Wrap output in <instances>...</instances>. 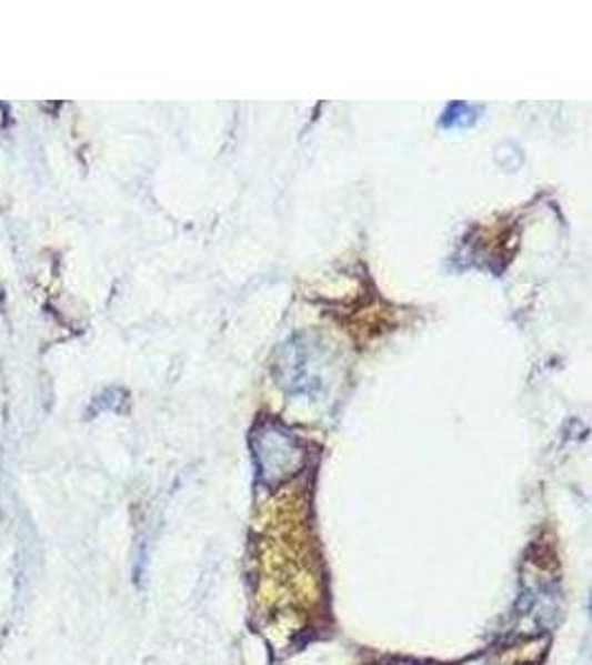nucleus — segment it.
<instances>
[{
  "instance_id": "1",
  "label": "nucleus",
  "mask_w": 592,
  "mask_h": 665,
  "mask_svg": "<svg viewBox=\"0 0 592 665\" xmlns=\"http://www.w3.org/2000/svg\"><path fill=\"white\" fill-rule=\"evenodd\" d=\"M255 460L260 468L262 482L275 486L289 477H293L307 460L304 449L291 437L287 431H282L275 424L258 429L253 437Z\"/></svg>"
},
{
  "instance_id": "2",
  "label": "nucleus",
  "mask_w": 592,
  "mask_h": 665,
  "mask_svg": "<svg viewBox=\"0 0 592 665\" xmlns=\"http://www.w3.org/2000/svg\"><path fill=\"white\" fill-rule=\"evenodd\" d=\"M462 665H522V664H513L511 659H506V657H500V655H482V657H478V659H473V662H466V664Z\"/></svg>"
}]
</instances>
